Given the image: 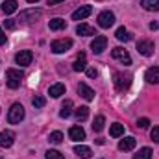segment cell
Wrapping results in <instances>:
<instances>
[{
  "label": "cell",
  "instance_id": "6da1fadb",
  "mask_svg": "<svg viewBox=\"0 0 159 159\" xmlns=\"http://www.w3.org/2000/svg\"><path fill=\"white\" fill-rule=\"evenodd\" d=\"M22 78H24V74L19 69H7L6 70V83H7L9 89H19Z\"/></svg>",
  "mask_w": 159,
  "mask_h": 159
},
{
  "label": "cell",
  "instance_id": "7a4b0ae2",
  "mask_svg": "<svg viewBox=\"0 0 159 159\" xmlns=\"http://www.w3.org/2000/svg\"><path fill=\"white\" fill-rule=\"evenodd\" d=\"M113 83H115V89L122 93V91L129 89V85H131V76H129V74H124V72H115Z\"/></svg>",
  "mask_w": 159,
  "mask_h": 159
},
{
  "label": "cell",
  "instance_id": "3957f363",
  "mask_svg": "<svg viewBox=\"0 0 159 159\" xmlns=\"http://www.w3.org/2000/svg\"><path fill=\"white\" fill-rule=\"evenodd\" d=\"M22 119H24V107H22V104H13L11 109H9V113H7L9 124H19Z\"/></svg>",
  "mask_w": 159,
  "mask_h": 159
},
{
  "label": "cell",
  "instance_id": "277c9868",
  "mask_svg": "<svg viewBox=\"0 0 159 159\" xmlns=\"http://www.w3.org/2000/svg\"><path fill=\"white\" fill-rule=\"evenodd\" d=\"M70 46H72V39H57V41H52L50 50L54 54H63V52L70 50Z\"/></svg>",
  "mask_w": 159,
  "mask_h": 159
},
{
  "label": "cell",
  "instance_id": "5b68a950",
  "mask_svg": "<svg viewBox=\"0 0 159 159\" xmlns=\"http://www.w3.org/2000/svg\"><path fill=\"white\" fill-rule=\"evenodd\" d=\"M115 24V15L111 11H102L98 15V26L100 28H111Z\"/></svg>",
  "mask_w": 159,
  "mask_h": 159
},
{
  "label": "cell",
  "instance_id": "8992f818",
  "mask_svg": "<svg viewBox=\"0 0 159 159\" xmlns=\"http://www.w3.org/2000/svg\"><path fill=\"white\" fill-rule=\"evenodd\" d=\"M106 46H107V37L106 35H96L93 39V43H91V50L94 54H102L106 50Z\"/></svg>",
  "mask_w": 159,
  "mask_h": 159
},
{
  "label": "cell",
  "instance_id": "52a82bcc",
  "mask_svg": "<svg viewBox=\"0 0 159 159\" xmlns=\"http://www.w3.org/2000/svg\"><path fill=\"white\" fill-rule=\"evenodd\" d=\"M111 56H113L115 59H119L122 65H131V57H129L128 50H124V48H120V46H117V48L111 50Z\"/></svg>",
  "mask_w": 159,
  "mask_h": 159
},
{
  "label": "cell",
  "instance_id": "ba28073f",
  "mask_svg": "<svg viewBox=\"0 0 159 159\" xmlns=\"http://www.w3.org/2000/svg\"><path fill=\"white\" fill-rule=\"evenodd\" d=\"M32 59H34L32 50H20V52L15 56V63H17V65H20V67L30 65V63H32Z\"/></svg>",
  "mask_w": 159,
  "mask_h": 159
},
{
  "label": "cell",
  "instance_id": "9c48e42d",
  "mask_svg": "<svg viewBox=\"0 0 159 159\" xmlns=\"http://www.w3.org/2000/svg\"><path fill=\"white\" fill-rule=\"evenodd\" d=\"M41 15V9H24V11H20V17H19V20H22V22H34L35 19H39Z\"/></svg>",
  "mask_w": 159,
  "mask_h": 159
},
{
  "label": "cell",
  "instance_id": "30bf717a",
  "mask_svg": "<svg viewBox=\"0 0 159 159\" xmlns=\"http://www.w3.org/2000/svg\"><path fill=\"white\" fill-rule=\"evenodd\" d=\"M137 52L141 56H152L154 54V43L152 41H139L137 43Z\"/></svg>",
  "mask_w": 159,
  "mask_h": 159
},
{
  "label": "cell",
  "instance_id": "8fae6325",
  "mask_svg": "<svg viewBox=\"0 0 159 159\" xmlns=\"http://www.w3.org/2000/svg\"><path fill=\"white\" fill-rule=\"evenodd\" d=\"M13 143H15V133H13V131H9V129H6V131H0V146H4V148H9Z\"/></svg>",
  "mask_w": 159,
  "mask_h": 159
},
{
  "label": "cell",
  "instance_id": "7c38bea8",
  "mask_svg": "<svg viewBox=\"0 0 159 159\" xmlns=\"http://www.w3.org/2000/svg\"><path fill=\"white\" fill-rule=\"evenodd\" d=\"M91 13H93V7H91V6H81L80 9H76V11L72 13V20H83V19H87Z\"/></svg>",
  "mask_w": 159,
  "mask_h": 159
},
{
  "label": "cell",
  "instance_id": "4fadbf2b",
  "mask_svg": "<svg viewBox=\"0 0 159 159\" xmlns=\"http://www.w3.org/2000/svg\"><path fill=\"white\" fill-rule=\"evenodd\" d=\"M69 137H70L72 141H76V143H81V141L85 139V131H83L81 126H72V128L69 129Z\"/></svg>",
  "mask_w": 159,
  "mask_h": 159
},
{
  "label": "cell",
  "instance_id": "5bb4252c",
  "mask_svg": "<svg viewBox=\"0 0 159 159\" xmlns=\"http://www.w3.org/2000/svg\"><path fill=\"white\" fill-rule=\"evenodd\" d=\"M78 94L81 98H85L87 102H91V100L94 98V91H93L89 85H85V83H80L78 85Z\"/></svg>",
  "mask_w": 159,
  "mask_h": 159
},
{
  "label": "cell",
  "instance_id": "9a60e30c",
  "mask_svg": "<svg viewBox=\"0 0 159 159\" xmlns=\"http://www.w3.org/2000/svg\"><path fill=\"white\" fill-rule=\"evenodd\" d=\"M135 144H137L135 137H126V139H122V141L119 143V150H122V152H129V150L135 148Z\"/></svg>",
  "mask_w": 159,
  "mask_h": 159
},
{
  "label": "cell",
  "instance_id": "2e32d148",
  "mask_svg": "<svg viewBox=\"0 0 159 159\" xmlns=\"http://www.w3.org/2000/svg\"><path fill=\"white\" fill-rule=\"evenodd\" d=\"M65 85L63 83H54V85H50V89H48V94L52 96V98H59L61 94H65Z\"/></svg>",
  "mask_w": 159,
  "mask_h": 159
},
{
  "label": "cell",
  "instance_id": "e0dca14e",
  "mask_svg": "<svg viewBox=\"0 0 159 159\" xmlns=\"http://www.w3.org/2000/svg\"><path fill=\"white\" fill-rule=\"evenodd\" d=\"M74 154H76L80 159H91V156H93L91 148H89V146H83V144L74 146Z\"/></svg>",
  "mask_w": 159,
  "mask_h": 159
},
{
  "label": "cell",
  "instance_id": "ac0fdd59",
  "mask_svg": "<svg viewBox=\"0 0 159 159\" xmlns=\"http://www.w3.org/2000/svg\"><path fill=\"white\" fill-rule=\"evenodd\" d=\"M76 34L87 37V35H96V30H94L93 26H89V24H78V26H76Z\"/></svg>",
  "mask_w": 159,
  "mask_h": 159
},
{
  "label": "cell",
  "instance_id": "d6986e66",
  "mask_svg": "<svg viewBox=\"0 0 159 159\" xmlns=\"http://www.w3.org/2000/svg\"><path fill=\"white\" fill-rule=\"evenodd\" d=\"M72 69H74L76 72H83V70H87V61H85V54H80L78 57H76V61H74Z\"/></svg>",
  "mask_w": 159,
  "mask_h": 159
},
{
  "label": "cell",
  "instance_id": "ffe728a7",
  "mask_svg": "<svg viewBox=\"0 0 159 159\" xmlns=\"http://www.w3.org/2000/svg\"><path fill=\"white\" fill-rule=\"evenodd\" d=\"M144 78L148 80L150 83H159V67H150L144 74Z\"/></svg>",
  "mask_w": 159,
  "mask_h": 159
},
{
  "label": "cell",
  "instance_id": "44dd1931",
  "mask_svg": "<svg viewBox=\"0 0 159 159\" xmlns=\"http://www.w3.org/2000/svg\"><path fill=\"white\" fill-rule=\"evenodd\" d=\"M72 107H74L72 100H65V102H63V106H61L59 117H61V119H67V117H70V113H72Z\"/></svg>",
  "mask_w": 159,
  "mask_h": 159
},
{
  "label": "cell",
  "instance_id": "7402d4cb",
  "mask_svg": "<svg viewBox=\"0 0 159 159\" xmlns=\"http://www.w3.org/2000/svg\"><path fill=\"white\" fill-rule=\"evenodd\" d=\"M17 0H4V4H2V11L6 13V15H11V13H15L17 11Z\"/></svg>",
  "mask_w": 159,
  "mask_h": 159
},
{
  "label": "cell",
  "instance_id": "603a6c76",
  "mask_svg": "<svg viewBox=\"0 0 159 159\" xmlns=\"http://www.w3.org/2000/svg\"><path fill=\"white\" fill-rule=\"evenodd\" d=\"M115 37H117L119 41H122V43H128V41H131V39H133V35H131V34H129V32H128V30H126L124 26H120L119 30H117Z\"/></svg>",
  "mask_w": 159,
  "mask_h": 159
},
{
  "label": "cell",
  "instance_id": "cb8c5ba5",
  "mask_svg": "<svg viewBox=\"0 0 159 159\" xmlns=\"http://www.w3.org/2000/svg\"><path fill=\"white\" fill-rule=\"evenodd\" d=\"M48 28H50L52 32H57V30H63V28H67V22H65L63 19H52V20L48 22Z\"/></svg>",
  "mask_w": 159,
  "mask_h": 159
},
{
  "label": "cell",
  "instance_id": "d4e9b609",
  "mask_svg": "<svg viewBox=\"0 0 159 159\" xmlns=\"http://www.w3.org/2000/svg\"><path fill=\"white\" fill-rule=\"evenodd\" d=\"M141 6L146 11H159V0H141Z\"/></svg>",
  "mask_w": 159,
  "mask_h": 159
},
{
  "label": "cell",
  "instance_id": "484cf974",
  "mask_svg": "<svg viewBox=\"0 0 159 159\" xmlns=\"http://www.w3.org/2000/svg\"><path fill=\"white\" fill-rule=\"evenodd\" d=\"M76 119H78V122H83V120H87V117H89V107L87 106H81V107H78L76 109Z\"/></svg>",
  "mask_w": 159,
  "mask_h": 159
},
{
  "label": "cell",
  "instance_id": "4316f807",
  "mask_svg": "<svg viewBox=\"0 0 159 159\" xmlns=\"http://www.w3.org/2000/svg\"><path fill=\"white\" fill-rule=\"evenodd\" d=\"M109 133H111V137H120V135H124V126H122V124H119V122L111 124Z\"/></svg>",
  "mask_w": 159,
  "mask_h": 159
},
{
  "label": "cell",
  "instance_id": "83f0119b",
  "mask_svg": "<svg viewBox=\"0 0 159 159\" xmlns=\"http://www.w3.org/2000/svg\"><path fill=\"white\" fill-rule=\"evenodd\" d=\"M133 159H152V150L146 146V148H141L135 156H133Z\"/></svg>",
  "mask_w": 159,
  "mask_h": 159
},
{
  "label": "cell",
  "instance_id": "f1b7e54d",
  "mask_svg": "<svg viewBox=\"0 0 159 159\" xmlns=\"http://www.w3.org/2000/svg\"><path fill=\"white\" fill-rule=\"evenodd\" d=\"M48 141H50L52 144H61V141H63V133H61V131H52L50 137H48Z\"/></svg>",
  "mask_w": 159,
  "mask_h": 159
},
{
  "label": "cell",
  "instance_id": "f546056e",
  "mask_svg": "<svg viewBox=\"0 0 159 159\" xmlns=\"http://www.w3.org/2000/svg\"><path fill=\"white\" fill-rule=\"evenodd\" d=\"M104 124H106V119H104L102 115H98V117L94 119V122H93V129H94V131H102V129H104Z\"/></svg>",
  "mask_w": 159,
  "mask_h": 159
},
{
  "label": "cell",
  "instance_id": "4dcf8cb0",
  "mask_svg": "<svg viewBox=\"0 0 159 159\" xmlns=\"http://www.w3.org/2000/svg\"><path fill=\"white\" fill-rule=\"evenodd\" d=\"M46 159H65L63 154H59L57 150H48L46 152Z\"/></svg>",
  "mask_w": 159,
  "mask_h": 159
},
{
  "label": "cell",
  "instance_id": "1f68e13d",
  "mask_svg": "<svg viewBox=\"0 0 159 159\" xmlns=\"http://www.w3.org/2000/svg\"><path fill=\"white\" fill-rule=\"evenodd\" d=\"M32 104H34V107H44V104H46V100H44L43 96H35V98L32 100Z\"/></svg>",
  "mask_w": 159,
  "mask_h": 159
},
{
  "label": "cell",
  "instance_id": "d6a6232c",
  "mask_svg": "<svg viewBox=\"0 0 159 159\" xmlns=\"http://www.w3.org/2000/svg\"><path fill=\"white\" fill-rule=\"evenodd\" d=\"M150 137H152V141H154V143H159V126H154V128H152Z\"/></svg>",
  "mask_w": 159,
  "mask_h": 159
},
{
  "label": "cell",
  "instance_id": "836d02e7",
  "mask_svg": "<svg viewBox=\"0 0 159 159\" xmlns=\"http://www.w3.org/2000/svg\"><path fill=\"white\" fill-rule=\"evenodd\" d=\"M148 124H150V120L148 119H139L137 120V128H141V129H146Z\"/></svg>",
  "mask_w": 159,
  "mask_h": 159
},
{
  "label": "cell",
  "instance_id": "e575fe53",
  "mask_svg": "<svg viewBox=\"0 0 159 159\" xmlns=\"http://www.w3.org/2000/svg\"><path fill=\"white\" fill-rule=\"evenodd\" d=\"M87 76H89V78H96V76H98L96 69H87Z\"/></svg>",
  "mask_w": 159,
  "mask_h": 159
},
{
  "label": "cell",
  "instance_id": "d590c367",
  "mask_svg": "<svg viewBox=\"0 0 159 159\" xmlns=\"http://www.w3.org/2000/svg\"><path fill=\"white\" fill-rule=\"evenodd\" d=\"M6 28H9V30L15 28V20H13V19H7V20H6Z\"/></svg>",
  "mask_w": 159,
  "mask_h": 159
},
{
  "label": "cell",
  "instance_id": "8d00e7d4",
  "mask_svg": "<svg viewBox=\"0 0 159 159\" xmlns=\"http://www.w3.org/2000/svg\"><path fill=\"white\" fill-rule=\"evenodd\" d=\"M4 43H6V34H4V32H2V28H0V46H2Z\"/></svg>",
  "mask_w": 159,
  "mask_h": 159
},
{
  "label": "cell",
  "instance_id": "74e56055",
  "mask_svg": "<svg viewBox=\"0 0 159 159\" xmlns=\"http://www.w3.org/2000/svg\"><path fill=\"white\" fill-rule=\"evenodd\" d=\"M59 2H63V0H48V6H56V4H59Z\"/></svg>",
  "mask_w": 159,
  "mask_h": 159
},
{
  "label": "cell",
  "instance_id": "f35d334b",
  "mask_svg": "<svg viewBox=\"0 0 159 159\" xmlns=\"http://www.w3.org/2000/svg\"><path fill=\"white\" fill-rule=\"evenodd\" d=\"M26 2H30V4H34V2H39V0H26Z\"/></svg>",
  "mask_w": 159,
  "mask_h": 159
},
{
  "label": "cell",
  "instance_id": "ab89813d",
  "mask_svg": "<svg viewBox=\"0 0 159 159\" xmlns=\"http://www.w3.org/2000/svg\"><path fill=\"white\" fill-rule=\"evenodd\" d=\"M0 159H2V157H0Z\"/></svg>",
  "mask_w": 159,
  "mask_h": 159
}]
</instances>
